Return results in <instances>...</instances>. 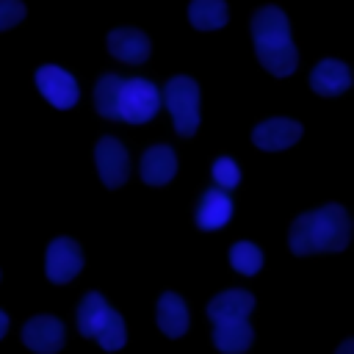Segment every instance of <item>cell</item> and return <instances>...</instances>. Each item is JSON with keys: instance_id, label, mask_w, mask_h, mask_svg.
I'll list each match as a JSON object with an SVG mask.
<instances>
[{"instance_id": "cell-12", "label": "cell", "mask_w": 354, "mask_h": 354, "mask_svg": "<svg viewBox=\"0 0 354 354\" xmlns=\"http://www.w3.org/2000/svg\"><path fill=\"white\" fill-rule=\"evenodd\" d=\"M351 86V72L337 58H324L310 72V88L321 97H337Z\"/></svg>"}, {"instance_id": "cell-9", "label": "cell", "mask_w": 354, "mask_h": 354, "mask_svg": "<svg viewBox=\"0 0 354 354\" xmlns=\"http://www.w3.org/2000/svg\"><path fill=\"white\" fill-rule=\"evenodd\" d=\"M301 138V124L293 119H266L252 130V141L254 147L266 149V152H277V149H288Z\"/></svg>"}, {"instance_id": "cell-18", "label": "cell", "mask_w": 354, "mask_h": 354, "mask_svg": "<svg viewBox=\"0 0 354 354\" xmlns=\"http://www.w3.org/2000/svg\"><path fill=\"white\" fill-rule=\"evenodd\" d=\"M188 19L196 30H218L227 25V3L224 0H191Z\"/></svg>"}, {"instance_id": "cell-17", "label": "cell", "mask_w": 354, "mask_h": 354, "mask_svg": "<svg viewBox=\"0 0 354 354\" xmlns=\"http://www.w3.org/2000/svg\"><path fill=\"white\" fill-rule=\"evenodd\" d=\"M108 310H111V307H108V301L102 299V293L88 290V293L80 299V304H77V332H80L83 337H94V335L100 332V326H102Z\"/></svg>"}, {"instance_id": "cell-16", "label": "cell", "mask_w": 354, "mask_h": 354, "mask_svg": "<svg viewBox=\"0 0 354 354\" xmlns=\"http://www.w3.org/2000/svg\"><path fill=\"white\" fill-rule=\"evenodd\" d=\"M188 324H191V315H188V307L183 301V296L166 290L160 299H158V326L166 337H183L188 332Z\"/></svg>"}, {"instance_id": "cell-4", "label": "cell", "mask_w": 354, "mask_h": 354, "mask_svg": "<svg viewBox=\"0 0 354 354\" xmlns=\"http://www.w3.org/2000/svg\"><path fill=\"white\" fill-rule=\"evenodd\" d=\"M158 111H160V91L155 88V83H149L147 77H127V80L122 77L119 100H116L119 122L144 124Z\"/></svg>"}, {"instance_id": "cell-8", "label": "cell", "mask_w": 354, "mask_h": 354, "mask_svg": "<svg viewBox=\"0 0 354 354\" xmlns=\"http://www.w3.org/2000/svg\"><path fill=\"white\" fill-rule=\"evenodd\" d=\"M22 343L36 354H58L66 343V329L55 315H36L22 326Z\"/></svg>"}, {"instance_id": "cell-20", "label": "cell", "mask_w": 354, "mask_h": 354, "mask_svg": "<svg viewBox=\"0 0 354 354\" xmlns=\"http://www.w3.org/2000/svg\"><path fill=\"white\" fill-rule=\"evenodd\" d=\"M230 266L243 277H254L263 268V252L252 241H238L230 249Z\"/></svg>"}, {"instance_id": "cell-19", "label": "cell", "mask_w": 354, "mask_h": 354, "mask_svg": "<svg viewBox=\"0 0 354 354\" xmlns=\"http://www.w3.org/2000/svg\"><path fill=\"white\" fill-rule=\"evenodd\" d=\"M119 86H122V77L119 75H105V77L97 80V86H94V108H97V113L102 119L119 122V113H116Z\"/></svg>"}, {"instance_id": "cell-6", "label": "cell", "mask_w": 354, "mask_h": 354, "mask_svg": "<svg viewBox=\"0 0 354 354\" xmlns=\"http://www.w3.org/2000/svg\"><path fill=\"white\" fill-rule=\"evenodd\" d=\"M94 160H97V171H100V180L105 188L124 185V180L130 174V158L119 138H113V136L100 138L94 147Z\"/></svg>"}, {"instance_id": "cell-21", "label": "cell", "mask_w": 354, "mask_h": 354, "mask_svg": "<svg viewBox=\"0 0 354 354\" xmlns=\"http://www.w3.org/2000/svg\"><path fill=\"white\" fill-rule=\"evenodd\" d=\"M97 343L105 348V351H119L124 343H127V329H124V318L116 313V310H108L100 332L94 335Z\"/></svg>"}, {"instance_id": "cell-11", "label": "cell", "mask_w": 354, "mask_h": 354, "mask_svg": "<svg viewBox=\"0 0 354 354\" xmlns=\"http://www.w3.org/2000/svg\"><path fill=\"white\" fill-rule=\"evenodd\" d=\"M108 53L124 64H144L149 58V36L138 28H116L108 33Z\"/></svg>"}, {"instance_id": "cell-5", "label": "cell", "mask_w": 354, "mask_h": 354, "mask_svg": "<svg viewBox=\"0 0 354 354\" xmlns=\"http://www.w3.org/2000/svg\"><path fill=\"white\" fill-rule=\"evenodd\" d=\"M36 88L53 108H61V111L72 108L77 102V97H80L77 80L66 69H61L55 64H44V66L36 69Z\"/></svg>"}, {"instance_id": "cell-3", "label": "cell", "mask_w": 354, "mask_h": 354, "mask_svg": "<svg viewBox=\"0 0 354 354\" xmlns=\"http://www.w3.org/2000/svg\"><path fill=\"white\" fill-rule=\"evenodd\" d=\"M160 102L166 105V111L171 113L174 130L180 136H194L199 127V86L194 77L188 75H177L166 83Z\"/></svg>"}, {"instance_id": "cell-22", "label": "cell", "mask_w": 354, "mask_h": 354, "mask_svg": "<svg viewBox=\"0 0 354 354\" xmlns=\"http://www.w3.org/2000/svg\"><path fill=\"white\" fill-rule=\"evenodd\" d=\"M210 177H213L216 188L232 191V188H238V183H241V169H238V163H235L232 158H218V160L213 163V169H210Z\"/></svg>"}, {"instance_id": "cell-13", "label": "cell", "mask_w": 354, "mask_h": 354, "mask_svg": "<svg viewBox=\"0 0 354 354\" xmlns=\"http://www.w3.org/2000/svg\"><path fill=\"white\" fill-rule=\"evenodd\" d=\"M141 180L147 185H166L177 171V155L169 144H155L141 158Z\"/></svg>"}, {"instance_id": "cell-23", "label": "cell", "mask_w": 354, "mask_h": 354, "mask_svg": "<svg viewBox=\"0 0 354 354\" xmlns=\"http://www.w3.org/2000/svg\"><path fill=\"white\" fill-rule=\"evenodd\" d=\"M22 19H25L22 0H0V30H8Z\"/></svg>"}, {"instance_id": "cell-1", "label": "cell", "mask_w": 354, "mask_h": 354, "mask_svg": "<svg viewBox=\"0 0 354 354\" xmlns=\"http://www.w3.org/2000/svg\"><path fill=\"white\" fill-rule=\"evenodd\" d=\"M351 235V221L343 205H324L318 210L301 213L288 235L290 252L304 257V254H318V252H343L348 246Z\"/></svg>"}, {"instance_id": "cell-25", "label": "cell", "mask_w": 354, "mask_h": 354, "mask_svg": "<svg viewBox=\"0 0 354 354\" xmlns=\"http://www.w3.org/2000/svg\"><path fill=\"white\" fill-rule=\"evenodd\" d=\"M337 354H354V340H343V346L337 348Z\"/></svg>"}, {"instance_id": "cell-14", "label": "cell", "mask_w": 354, "mask_h": 354, "mask_svg": "<svg viewBox=\"0 0 354 354\" xmlns=\"http://www.w3.org/2000/svg\"><path fill=\"white\" fill-rule=\"evenodd\" d=\"M254 340V329L249 326L246 318H232V321H216L213 329V346L221 354H243Z\"/></svg>"}, {"instance_id": "cell-24", "label": "cell", "mask_w": 354, "mask_h": 354, "mask_svg": "<svg viewBox=\"0 0 354 354\" xmlns=\"http://www.w3.org/2000/svg\"><path fill=\"white\" fill-rule=\"evenodd\" d=\"M6 332H8V315L0 310V340L6 337Z\"/></svg>"}, {"instance_id": "cell-7", "label": "cell", "mask_w": 354, "mask_h": 354, "mask_svg": "<svg viewBox=\"0 0 354 354\" xmlns=\"http://www.w3.org/2000/svg\"><path fill=\"white\" fill-rule=\"evenodd\" d=\"M83 268V252L72 238H55L47 246V257H44V271L47 279L55 285H66L72 282Z\"/></svg>"}, {"instance_id": "cell-10", "label": "cell", "mask_w": 354, "mask_h": 354, "mask_svg": "<svg viewBox=\"0 0 354 354\" xmlns=\"http://www.w3.org/2000/svg\"><path fill=\"white\" fill-rule=\"evenodd\" d=\"M232 199H230V191H221V188H207L196 205V227L205 230V232H213V230H221L230 218H232Z\"/></svg>"}, {"instance_id": "cell-2", "label": "cell", "mask_w": 354, "mask_h": 354, "mask_svg": "<svg viewBox=\"0 0 354 354\" xmlns=\"http://www.w3.org/2000/svg\"><path fill=\"white\" fill-rule=\"evenodd\" d=\"M252 41L257 61L274 75V77H288L293 75L299 64V53L290 39V22L282 8L277 6H263L252 17Z\"/></svg>"}, {"instance_id": "cell-15", "label": "cell", "mask_w": 354, "mask_h": 354, "mask_svg": "<svg viewBox=\"0 0 354 354\" xmlns=\"http://www.w3.org/2000/svg\"><path fill=\"white\" fill-rule=\"evenodd\" d=\"M254 310V296L249 290H221L207 301L210 321H232V318H249Z\"/></svg>"}]
</instances>
